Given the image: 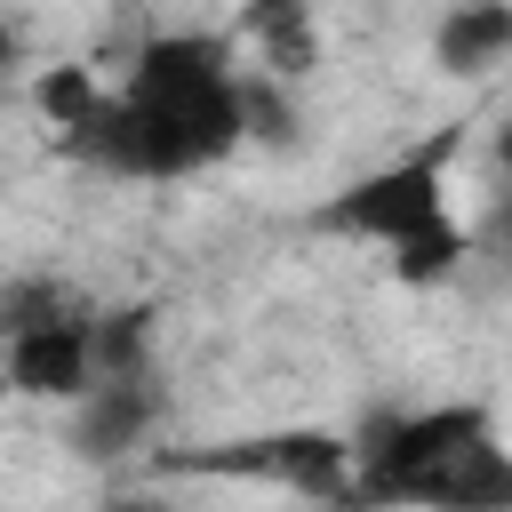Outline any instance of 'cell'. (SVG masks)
<instances>
[{
    "instance_id": "obj_1",
    "label": "cell",
    "mask_w": 512,
    "mask_h": 512,
    "mask_svg": "<svg viewBox=\"0 0 512 512\" xmlns=\"http://www.w3.org/2000/svg\"><path fill=\"white\" fill-rule=\"evenodd\" d=\"M248 144L240 128V48L232 32H152L128 56V80L104 96L96 128L72 144V160L136 184H176Z\"/></svg>"
},
{
    "instance_id": "obj_2",
    "label": "cell",
    "mask_w": 512,
    "mask_h": 512,
    "mask_svg": "<svg viewBox=\"0 0 512 512\" xmlns=\"http://www.w3.org/2000/svg\"><path fill=\"white\" fill-rule=\"evenodd\" d=\"M464 152V128H432L424 144L392 152L384 168H360L352 184H336L312 208V232L328 240H360L392 256L400 288H440L472 264V224L448 200V168Z\"/></svg>"
},
{
    "instance_id": "obj_3",
    "label": "cell",
    "mask_w": 512,
    "mask_h": 512,
    "mask_svg": "<svg viewBox=\"0 0 512 512\" xmlns=\"http://www.w3.org/2000/svg\"><path fill=\"white\" fill-rule=\"evenodd\" d=\"M152 472L168 480H232V488H288L304 504L344 512L352 496V440L320 432V424H272V432H232V440H192V448H160Z\"/></svg>"
},
{
    "instance_id": "obj_4",
    "label": "cell",
    "mask_w": 512,
    "mask_h": 512,
    "mask_svg": "<svg viewBox=\"0 0 512 512\" xmlns=\"http://www.w3.org/2000/svg\"><path fill=\"white\" fill-rule=\"evenodd\" d=\"M496 432V408L488 400H416V408H368L352 440V496L344 512H384L392 488H408L416 472H432L440 456H456L464 440H488Z\"/></svg>"
},
{
    "instance_id": "obj_5",
    "label": "cell",
    "mask_w": 512,
    "mask_h": 512,
    "mask_svg": "<svg viewBox=\"0 0 512 512\" xmlns=\"http://www.w3.org/2000/svg\"><path fill=\"white\" fill-rule=\"evenodd\" d=\"M160 416H168L160 376H104V384H88V392L72 400V416H64V448H72L80 464H120V456L152 448Z\"/></svg>"
},
{
    "instance_id": "obj_6",
    "label": "cell",
    "mask_w": 512,
    "mask_h": 512,
    "mask_svg": "<svg viewBox=\"0 0 512 512\" xmlns=\"http://www.w3.org/2000/svg\"><path fill=\"white\" fill-rule=\"evenodd\" d=\"M0 376H8V392H24V400L72 408V400L96 384V312L80 304L72 320H48V328L8 336V344H0Z\"/></svg>"
},
{
    "instance_id": "obj_7",
    "label": "cell",
    "mask_w": 512,
    "mask_h": 512,
    "mask_svg": "<svg viewBox=\"0 0 512 512\" xmlns=\"http://www.w3.org/2000/svg\"><path fill=\"white\" fill-rule=\"evenodd\" d=\"M384 512H512V448H504V432L464 440L456 456H440L432 472L392 488Z\"/></svg>"
},
{
    "instance_id": "obj_8",
    "label": "cell",
    "mask_w": 512,
    "mask_h": 512,
    "mask_svg": "<svg viewBox=\"0 0 512 512\" xmlns=\"http://www.w3.org/2000/svg\"><path fill=\"white\" fill-rule=\"evenodd\" d=\"M432 64L448 80H488L496 64H512V8L504 0H472V8H448L432 24Z\"/></svg>"
},
{
    "instance_id": "obj_9",
    "label": "cell",
    "mask_w": 512,
    "mask_h": 512,
    "mask_svg": "<svg viewBox=\"0 0 512 512\" xmlns=\"http://www.w3.org/2000/svg\"><path fill=\"white\" fill-rule=\"evenodd\" d=\"M32 112L56 128V144L72 152L88 128H96V112H104V96H112V80H96V64H40L32 72Z\"/></svg>"
},
{
    "instance_id": "obj_10",
    "label": "cell",
    "mask_w": 512,
    "mask_h": 512,
    "mask_svg": "<svg viewBox=\"0 0 512 512\" xmlns=\"http://www.w3.org/2000/svg\"><path fill=\"white\" fill-rule=\"evenodd\" d=\"M240 32L256 40V64H248V72H264V80H280V88L320 64V24H312L304 8H256Z\"/></svg>"
},
{
    "instance_id": "obj_11",
    "label": "cell",
    "mask_w": 512,
    "mask_h": 512,
    "mask_svg": "<svg viewBox=\"0 0 512 512\" xmlns=\"http://www.w3.org/2000/svg\"><path fill=\"white\" fill-rule=\"evenodd\" d=\"M152 304H112L96 312V384L104 376H160L152 368Z\"/></svg>"
},
{
    "instance_id": "obj_12",
    "label": "cell",
    "mask_w": 512,
    "mask_h": 512,
    "mask_svg": "<svg viewBox=\"0 0 512 512\" xmlns=\"http://www.w3.org/2000/svg\"><path fill=\"white\" fill-rule=\"evenodd\" d=\"M72 312H80V288L56 280V272H16V280H0V344L24 336V328L72 320Z\"/></svg>"
},
{
    "instance_id": "obj_13",
    "label": "cell",
    "mask_w": 512,
    "mask_h": 512,
    "mask_svg": "<svg viewBox=\"0 0 512 512\" xmlns=\"http://www.w3.org/2000/svg\"><path fill=\"white\" fill-rule=\"evenodd\" d=\"M472 256H488V264L512 280V192H496V208L472 224Z\"/></svg>"
},
{
    "instance_id": "obj_14",
    "label": "cell",
    "mask_w": 512,
    "mask_h": 512,
    "mask_svg": "<svg viewBox=\"0 0 512 512\" xmlns=\"http://www.w3.org/2000/svg\"><path fill=\"white\" fill-rule=\"evenodd\" d=\"M16 64H24V32H16V24H0V104L16 96Z\"/></svg>"
},
{
    "instance_id": "obj_15",
    "label": "cell",
    "mask_w": 512,
    "mask_h": 512,
    "mask_svg": "<svg viewBox=\"0 0 512 512\" xmlns=\"http://www.w3.org/2000/svg\"><path fill=\"white\" fill-rule=\"evenodd\" d=\"M104 512H168L160 496H104Z\"/></svg>"
}]
</instances>
